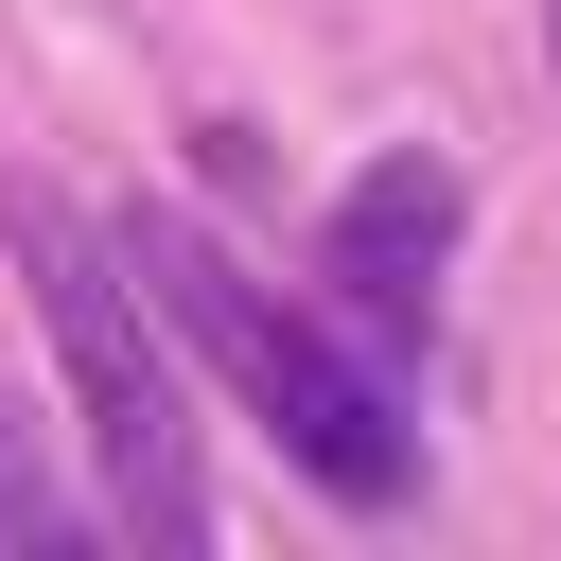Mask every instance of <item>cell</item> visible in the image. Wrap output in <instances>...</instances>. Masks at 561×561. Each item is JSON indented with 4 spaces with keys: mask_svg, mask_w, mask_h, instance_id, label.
<instances>
[{
    "mask_svg": "<svg viewBox=\"0 0 561 561\" xmlns=\"http://www.w3.org/2000/svg\"><path fill=\"white\" fill-rule=\"evenodd\" d=\"M123 263H140L158 333H175L333 508H421V421H403V368H386V351H351L316 298L245 280V263H228L210 228H175V210H123Z\"/></svg>",
    "mask_w": 561,
    "mask_h": 561,
    "instance_id": "obj_1",
    "label": "cell"
},
{
    "mask_svg": "<svg viewBox=\"0 0 561 561\" xmlns=\"http://www.w3.org/2000/svg\"><path fill=\"white\" fill-rule=\"evenodd\" d=\"M0 245H18V280H35V333H53V368H70V421H88V473H105V526L123 543H210V473H193V386H175V333H158V298H140V263H123V228H88L53 175H18L0 193Z\"/></svg>",
    "mask_w": 561,
    "mask_h": 561,
    "instance_id": "obj_2",
    "label": "cell"
},
{
    "mask_svg": "<svg viewBox=\"0 0 561 561\" xmlns=\"http://www.w3.org/2000/svg\"><path fill=\"white\" fill-rule=\"evenodd\" d=\"M456 228H473V175H456L438 140H386V158H351V175H333V210H316V316H333L351 351L421 368V351H438Z\"/></svg>",
    "mask_w": 561,
    "mask_h": 561,
    "instance_id": "obj_3",
    "label": "cell"
},
{
    "mask_svg": "<svg viewBox=\"0 0 561 561\" xmlns=\"http://www.w3.org/2000/svg\"><path fill=\"white\" fill-rule=\"evenodd\" d=\"M70 543V473L35 438V403H0V561H53Z\"/></svg>",
    "mask_w": 561,
    "mask_h": 561,
    "instance_id": "obj_4",
    "label": "cell"
},
{
    "mask_svg": "<svg viewBox=\"0 0 561 561\" xmlns=\"http://www.w3.org/2000/svg\"><path fill=\"white\" fill-rule=\"evenodd\" d=\"M543 70H561V0H543Z\"/></svg>",
    "mask_w": 561,
    "mask_h": 561,
    "instance_id": "obj_5",
    "label": "cell"
}]
</instances>
